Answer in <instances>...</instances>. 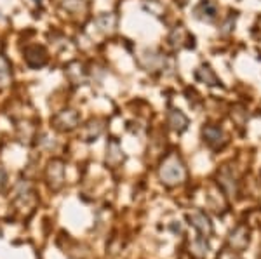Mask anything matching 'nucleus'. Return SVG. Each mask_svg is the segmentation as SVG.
<instances>
[{"mask_svg":"<svg viewBox=\"0 0 261 259\" xmlns=\"http://www.w3.org/2000/svg\"><path fill=\"white\" fill-rule=\"evenodd\" d=\"M159 178L164 185L167 186H178L187 179V167H185L183 160L176 155V153H171L164 158V162L161 164V169H159Z\"/></svg>","mask_w":261,"mask_h":259,"instance_id":"nucleus-1","label":"nucleus"},{"mask_svg":"<svg viewBox=\"0 0 261 259\" xmlns=\"http://www.w3.org/2000/svg\"><path fill=\"white\" fill-rule=\"evenodd\" d=\"M249 242H251V233H249L247 224H239V226H235L231 229L230 235H228V245L231 250H235V252L246 250L247 245H249Z\"/></svg>","mask_w":261,"mask_h":259,"instance_id":"nucleus-2","label":"nucleus"},{"mask_svg":"<svg viewBox=\"0 0 261 259\" xmlns=\"http://www.w3.org/2000/svg\"><path fill=\"white\" fill-rule=\"evenodd\" d=\"M79 122H81V117H79L77 111L70 110V108L53 117V125L60 131H71V129L77 127Z\"/></svg>","mask_w":261,"mask_h":259,"instance_id":"nucleus-3","label":"nucleus"},{"mask_svg":"<svg viewBox=\"0 0 261 259\" xmlns=\"http://www.w3.org/2000/svg\"><path fill=\"white\" fill-rule=\"evenodd\" d=\"M202 137H204V143L214 150L223 148V146L226 145L225 132H223L218 125H211V124L205 125V127L202 129Z\"/></svg>","mask_w":261,"mask_h":259,"instance_id":"nucleus-4","label":"nucleus"},{"mask_svg":"<svg viewBox=\"0 0 261 259\" xmlns=\"http://www.w3.org/2000/svg\"><path fill=\"white\" fill-rule=\"evenodd\" d=\"M188 221H190V224L197 229V232L200 233L202 237H209L213 233V223H211V219L207 218V214H205V212L199 211V209H195V211L188 212Z\"/></svg>","mask_w":261,"mask_h":259,"instance_id":"nucleus-5","label":"nucleus"},{"mask_svg":"<svg viewBox=\"0 0 261 259\" xmlns=\"http://www.w3.org/2000/svg\"><path fill=\"white\" fill-rule=\"evenodd\" d=\"M47 183L50 190H60L65 183V167L61 160H50L47 165Z\"/></svg>","mask_w":261,"mask_h":259,"instance_id":"nucleus-6","label":"nucleus"},{"mask_svg":"<svg viewBox=\"0 0 261 259\" xmlns=\"http://www.w3.org/2000/svg\"><path fill=\"white\" fill-rule=\"evenodd\" d=\"M23 54L27 65L32 66V68H40L47 63V52L42 45H28Z\"/></svg>","mask_w":261,"mask_h":259,"instance_id":"nucleus-7","label":"nucleus"},{"mask_svg":"<svg viewBox=\"0 0 261 259\" xmlns=\"http://www.w3.org/2000/svg\"><path fill=\"white\" fill-rule=\"evenodd\" d=\"M140 63H141L143 68L148 70V72H157V70H161L164 65V56L155 51H145L141 54Z\"/></svg>","mask_w":261,"mask_h":259,"instance_id":"nucleus-8","label":"nucleus"},{"mask_svg":"<svg viewBox=\"0 0 261 259\" xmlns=\"http://www.w3.org/2000/svg\"><path fill=\"white\" fill-rule=\"evenodd\" d=\"M169 125L174 129L176 132H183L188 127V119L185 117L183 111L179 110H171L169 111Z\"/></svg>","mask_w":261,"mask_h":259,"instance_id":"nucleus-9","label":"nucleus"},{"mask_svg":"<svg viewBox=\"0 0 261 259\" xmlns=\"http://www.w3.org/2000/svg\"><path fill=\"white\" fill-rule=\"evenodd\" d=\"M124 160V155H122V150L117 141H110V145H108L107 148V162L110 165H119L120 162Z\"/></svg>","mask_w":261,"mask_h":259,"instance_id":"nucleus-10","label":"nucleus"},{"mask_svg":"<svg viewBox=\"0 0 261 259\" xmlns=\"http://www.w3.org/2000/svg\"><path fill=\"white\" fill-rule=\"evenodd\" d=\"M195 77H197V80L207 83V85H220V80H218L216 73H214L209 66H200V68L197 70Z\"/></svg>","mask_w":261,"mask_h":259,"instance_id":"nucleus-11","label":"nucleus"},{"mask_svg":"<svg viewBox=\"0 0 261 259\" xmlns=\"http://www.w3.org/2000/svg\"><path fill=\"white\" fill-rule=\"evenodd\" d=\"M207 250H209V245L205 244V239H197L192 244L190 254L195 259H205V256H207Z\"/></svg>","mask_w":261,"mask_h":259,"instance_id":"nucleus-12","label":"nucleus"},{"mask_svg":"<svg viewBox=\"0 0 261 259\" xmlns=\"http://www.w3.org/2000/svg\"><path fill=\"white\" fill-rule=\"evenodd\" d=\"M63 7L71 14H81L87 11V2L86 0H63Z\"/></svg>","mask_w":261,"mask_h":259,"instance_id":"nucleus-13","label":"nucleus"},{"mask_svg":"<svg viewBox=\"0 0 261 259\" xmlns=\"http://www.w3.org/2000/svg\"><path fill=\"white\" fill-rule=\"evenodd\" d=\"M96 24L101 32L108 33V32H113L115 28V16L113 14H101L98 19H96Z\"/></svg>","mask_w":261,"mask_h":259,"instance_id":"nucleus-14","label":"nucleus"},{"mask_svg":"<svg viewBox=\"0 0 261 259\" xmlns=\"http://www.w3.org/2000/svg\"><path fill=\"white\" fill-rule=\"evenodd\" d=\"M9 78H11V65H9V61L0 54V89L9 83Z\"/></svg>","mask_w":261,"mask_h":259,"instance_id":"nucleus-15","label":"nucleus"},{"mask_svg":"<svg viewBox=\"0 0 261 259\" xmlns=\"http://www.w3.org/2000/svg\"><path fill=\"white\" fill-rule=\"evenodd\" d=\"M218 259H239V256H237V252H235V250L223 249V252L218 256Z\"/></svg>","mask_w":261,"mask_h":259,"instance_id":"nucleus-16","label":"nucleus"},{"mask_svg":"<svg viewBox=\"0 0 261 259\" xmlns=\"http://www.w3.org/2000/svg\"><path fill=\"white\" fill-rule=\"evenodd\" d=\"M7 186V174L6 170H4V167L0 165V191H4Z\"/></svg>","mask_w":261,"mask_h":259,"instance_id":"nucleus-17","label":"nucleus"},{"mask_svg":"<svg viewBox=\"0 0 261 259\" xmlns=\"http://www.w3.org/2000/svg\"><path fill=\"white\" fill-rule=\"evenodd\" d=\"M35 2H40V0H35Z\"/></svg>","mask_w":261,"mask_h":259,"instance_id":"nucleus-18","label":"nucleus"}]
</instances>
